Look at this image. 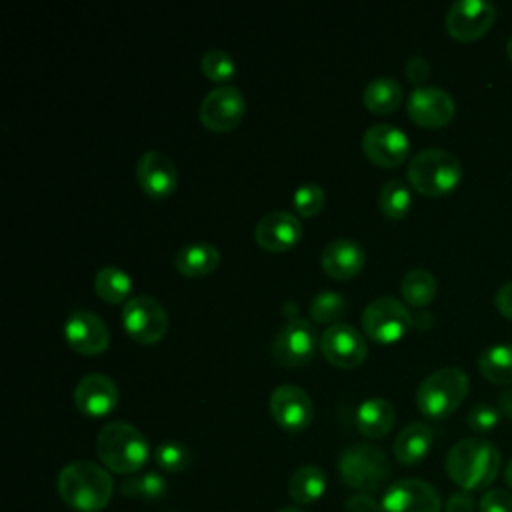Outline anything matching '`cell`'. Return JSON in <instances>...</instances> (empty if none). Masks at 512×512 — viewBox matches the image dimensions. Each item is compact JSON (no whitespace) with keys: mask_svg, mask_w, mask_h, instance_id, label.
Segmentation results:
<instances>
[{"mask_svg":"<svg viewBox=\"0 0 512 512\" xmlns=\"http://www.w3.org/2000/svg\"><path fill=\"white\" fill-rule=\"evenodd\" d=\"M408 182L422 196H446L462 180L460 160L442 148H426L408 162Z\"/></svg>","mask_w":512,"mask_h":512,"instance_id":"277c9868","label":"cell"},{"mask_svg":"<svg viewBox=\"0 0 512 512\" xmlns=\"http://www.w3.org/2000/svg\"><path fill=\"white\" fill-rule=\"evenodd\" d=\"M498 420H500V412L494 406H490V404H476L466 414V424L474 432H480V434L494 430Z\"/></svg>","mask_w":512,"mask_h":512,"instance_id":"d590c367","label":"cell"},{"mask_svg":"<svg viewBox=\"0 0 512 512\" xmlns=\"http://www.w3.org/2000/svg\"><path fill=\"white\" fill-rule=\"evenodd\" d=\"M122 326L140 344H156L166 336L168 314L160 300L148 294L132 296L122 306Z\"/></svg>","mask_w":512,"mask_h":512,"instance_id":"ba28073f","label":"cell"},{"mask_svg":"<svg viewBox=\"0 0 512 512\" xmlns=\"http://www.w3.org/2000/svg\"><path fill=\"white\" fill-rule=\"evenodd\" d=\"M446 512H474V500L470 492L458 490L446 502Z\"/></svg>","mask_w":512,"mask_h":512,"instance_id":"60d3db41","label":"cell"},{"mask_svg":"<svg viewBox=\"0 0 512 512\" xmlns=\"http://www.w3.org/2000/svg\"><path fill=\"white\" fill-rule=\"evenodd\" d=\"M246 112L244 94L230 84H222L210 90L200 104V122L212 132L234 130Z\"/></svg>","mask_w":512,"mask_h":512,"instance_id":"30bf717a","label":"cell"},{"mask_svg":"<svg viewBox=\"0 0 512 512\" xmlns=\"http://www.w3.org/2000/svg\"><path fill=\"white\" fill-rule=\"evenodd\" d=\"M504 478H506L508 488L512 490V458L508 460V464H506V468H504Z\"/></svg>","mask_w":512,"mask_h":512,"instance_id":"ee69618b","label":"cell"},{"mask_svg":"<svg viewBox=\"0 0 512 512\" xmlns=\"http://www.w3.org/2000/svg\"><path fill=\"white\" fill-rule=\"evenodd\" d=\"M506 56H508L510 62H512V36L508 38V44H506Z\"/></svg>","mask_w":512,"mask_h":512,"instance_id":"f6af8a7d","label":"cell"},{"mask_svg":"<svg viewBox=\"0 0 512 512\" xmlns=\"http://www.w3.org/2000/svg\"><path fill=\"white\" fill-rule=\"evenodd\" d=\"M362 150L376 166L396 168L408 158L410 140L394 124H374L362 134Z\"/></svg>","mask_w":512,"mask_h":512,"instance_id":"9a60e30c","label":"cell"},{"mask_svg":"<svg viewBox=\"0 0 512 512\" xmlns=\"http://www.w3.org/2000/svg\"><path fill=\"white\" fill-rule=\"evenodd\" d=\"M400 290L410 306L426 308L434 300L438 284L432 272H428L426 268H414L404 274Z\"/></svg>","mask_w":512,"mask_h":512,"instance_id":"f1b7e54d","label":"cell"},{"mask_svg":"<svg viewBox=\"0 0 512 512\" xmlns=\"http://www.w3.org/2000/svg\"><path fill=\"white\" fill-rule=\"evenodd\" d=\"M434 440V432L424 422H410L404 426L394 440V456L398 462L412 466L424 460Z\"/></svg>","mask_w":512,"mask_h":512,"instance_id":"cb8c5ba5","label":"cell"},{"mask_svg":"<svg viewBox=\"0 0 512 512\" xmlns=\"http://www.w3.org/2000/svg\"><path fill=\"white\" fill-rule=\"evenodd\" d=\"M404 74L412 84H422L430 76V62L424 56H410L406 60Z\"/></svg>","mask_w":512,"mask_h":512,"instance_id":"74e56055","label":"cell"},{"mask_svg":"<svg viewBox=\"0 0 512 512\" xmlns=\"http://www.w3.org/2000/svg\"><path fill=\"white\" fill-rule=\"evenodd\" d=\"M74 404L88 418H102L118 404V386L106 374H86L74 388Z\"/></svg>","mask_w":512,"mask_h":512,"instance_id":"d6986e66","label":"cell"},{"mask_svg":"<svg viewBox=\"0 0 512 512\" xmlns=\"http://www.w3.org/2000/svg\"><path fill=\"white\" fill-rule=\"evenodd\" d=\"M494 304H496V310H498L504 318L512 320V280L506 282V284H502V286L498 288V292H496V296H494Z\"/></svg>","mask_w":512,"mask_h":512,"instance_id":"ab89813d","label":"cell"},{"mask_svg":"<svg viewBox=\"0 0 512 512\" xmlns=\"http://www.w3.org/2000/svg\"><path fill=\"white\" fill-rule=\"evenodd\" d=\"M480 512H512V494L502 488H492L480 498Z\"/></svg>","mask_w":512,"mask_h":512,"instance_id":"8d00e7d4","label":"cell"},{"mask_svg":"<svg viewBox=\"0 0 512 512\" xmlns=\"http://www.w3.org/2000/svg\"><path fill=\"white\" fill-rule=\"evenodd\" d=\"M320 348V336L312 322L296 316L282 324L272 342V358L282 366L308 364Z\"/></svg>","mask_w":512,"mask_h":512,"instance_id":"9c48e42d","label":"cell"},{"mask_svg":"<svg viewBox=\"0 0 512 512\" xmlns=\"http://www.w3.org/2000/svg\"><path fill=\"white\" fill-rule=\"evenodd\" d=\"M268 408L274 422L288 432L308 428L314 418V402L310 394L296 384L276 386L268 398Z\"/></svg>","mask_w":512,"mask_h":512,"instance_id":"8fae6325","label":"cell"},{"mask_svg":"<svg viewBox=\"0 0 512 512\" xmlns=\"http://www.w3.org/2000/svg\"><path fill=\"white\" fill-rule=\"evenodd\" d=\"M64 338L82 356H98L110 346L106 322L90 310H74L64 322Z\"/></svg>","mask_w":512,"mask_h":512,"instance_id":"2e32d148","label":"cell"},{"mask_svg":"<svg viewBox=\"0 0 512 512\" xmlns=\"http://www.w3.org/2000/svg\"><path fill=\"white\" fill-rule=\"evenodd\" d=\"M468 388L470 382L462 368H438L436 372L428 374L416 390L418 410L430 420L448 418L464 402Z\"/></svg>","mask_w":512,"mask_h":512,"instance_id":"5b68a950","label":"cell"},{"mask_svg":"<svg viewBox=\"0 0 512 512\" xmlns=\"http://www.w3.org/2000/svg\"><path fill=\"white\" fill-rule=\"evenodd\" d=\"M94 292L108 304H120L130 300L132 278L118 266H104L94 276Z\"/></svg>","mask_w":512,"mask_h":512,"instance_id":"83f0119b","label":"cell"},{"mask_svg":"<svg viewBox=\"0 0 512 512\" xmlns=\"http://www.w3.org/2000/svg\"><path fill=\"white\" fill-rule=\"evenodd\" d=\"M276 512H304V510L294 508V506H286V508H280V510H276Z\"/></svg>","mask_w":512,"mask_h":512,"instance_id":"bcb514c9","label":"cell"},{"mask_svg":"<svg viewBox=\"0 0 512 512\" xmlns=\"http://www.w3.org/2000/svg\"><path fill=\"white\" fill-rule=\"evenodd\" d=\"M148 442L144 434L122 420L108 422L96 436V454L100 462L118 474H134L148 460Z\"/></svg>","mask_w":512,"mask_h":512,"instance_id":"3957f363","label":"cell"},{"mask_svg":"<svg viewBox=\"0 0 512 512\" xmlns=\"http://www.w3.org/2000/svg\"><path fill=\"white\" fill-rule=\"evenodd\" d=\"M412 328V312L394 296H378L362 312L364 334L378 344H394Z\"/></svg>","mask_w":512,"mask_h":512,"instance_id":"52a82bcc","label":"cell"},{"mask_svg":"<svg viewBox=\"0 0 512 512\" xmlns=\"http://www.w3.org/2000/svg\"><path fill=\"white\" fill-rule=\"evenodd\" d=\"M498 408L500 412L512 420V388L510 390H504L500 396H498Z\"/></svg>","mask_w":512,"mask_h":512,"instance_id":"7bdbcfd3","label":"cell"},{"mask_svg":"<svg viewBox=\"0 0 512 512\" xmlns=\"http://www.w3.org/2000/svg\"><path fill=\"white\" fill-rule=\"evenodd\" d=\"M396 420L394 406L380 396L366 398L356 410V428L366 438H382L386 436Z\"/></svg>","mask_w":512,"mask_h":512,"instance_id":"603a6c76","label":"cell"},{"mask_svg":"<svg viewBox=\"0 0 512 512\" xmlns=\"http://www.w3.org/2000/svg\"><path fill=\"white\" fill-rule=\"evenodd\" d=\"M366 262L364 248L354 238H334L322 250V270L336 280L354 278Z\"/></svg>","mask_w":512,"mask_h":512,"instance_id":"44dd1931","label":"cell"},{"mask_svg":"<svg viewBox=\"0 0 512 512\" xmlns=\"http://www.w3.org/2000/svg\"><path fill=\"white\" fill-rule=\"evenodd\" d=\"M496 20V8L484 0H458L446 12V30L458 42L482 38Z\"/></svg>","mask_w":512,"mask_h":512,"instance_id":"7c38bea8","label":"cell"},{"mask_svg":"<svg viewBox=\"0 0 512 512\" xmlns=\"http://www.w3.org/2000/svg\"><path fill=\"white\" fill-rule=\"evenodd\" d=\"M154 458H156V464L164 472H182L190 464L188 448L176 440H168V442L160 444L154 452Z\"/></svg>","mask_w":512,"mask_h":512,"instance_id":"e575fe53","label":"cell"},{"mask_svg":"<svg viewBox=\"0 0 512 512\" xmlns=\"http://www.w3.org/2000/svg\"><path fill=\"white\" fill-rule=\"evenodd\" d=\"M378 206H380L382 214L392 218V220L404 218L408 214L410 206H412V192H410L408 184L404 180H400V178L388 180L380 188Z\"/></svg>","mask_w":512,"mask_h":512,"instance_id":"f546056e","label":"cell"},{"mask_svg":"<svg viewBox=\"0 0 512 512\" xmlns=\"http://www.w3.org/2000/svg\"><path fill=\"white\" fill-rule=\"evenodd\" d=\"M200 66H202L204 76L212 82H228L236 74V64H234L232 56L220 48L206 50L202 54Z\"/></svg>","mask_w":512,"mask_h":512,"instance_id":"d6a6232c","label":"cell"},{"mask_svg":"<svg viewBox=\"0 0 512 512\" xmlns=\"http://www.w3.org/2000/svg\"><path fill=\"white\" fill-rule=\"evenodd\" d=\"M440 508V494L432 484L420 478L394 482L380 500V512H440Z\"/></svg>","mask_w":512,"mask_h":512,"instance_id":"5bb4252c","label":"cell"},{"mask_svg":"<svg viewBox=\"0 0 512 512\" xmlns=\"http://www.w3.org/2000/svg\"><path fill=\"white\" fill-rule=\"evenodd\" d=\"M502 466L498 448L484 438H462L446 454L450 480L466 492L490 486Z\"/></svg>","mask_w":512,"mask_h":512,"instance_id":"6da1fadb","label":"cell"},{"mask_svg":"<svg viewBox=\"0 0 512 512\" xmlns=\"http://www.w3.org/2000/svg\"><path fill=\"white\" fill-rule=\"evenodd\" d=\"M478 370L492 384L512 386V346L494 344L484 348L478 356Z\"/></svg>","mask_w":512,"mask_h":512,"instance_id":"4316f807","label":"cell"},{"mask_svg":"<svg viewBox=\"0 0 512 512\" xmlns=\"http://www.w3.org/2000/svg\"><path fill=\"white\" fill-rule=\"evenodd\" d=\"M326 490V476L318 466L304 464L292 472L288 480V494L296 504H312Z\"/></svg>","mask_w":512,"mask_h":512,"instance_id":"484cf974","label":"cell"},{"mask_svg":"<svg viewBox=\"0 0 512 512\" xmlns=\"http://www.w3.org/2000/svg\"><path fill=\"white\" fill-rule=\"evenodd\" d=\"M434 322V316L426 310H418L416 314H412V326H416L418 330H428Z\"/></svg>","mask_w":512,"mask_h":512,"instance_id":"b9f144b4","label":"cell"},{"mask_svg":"<svg viewBox=\"0 0 512 512\" xmlns=\"http://www.w3.org/2000/svg\"><path fill=\"white\" fill-rule=\"evenodd\" d=\"M302 238L300 218L288 210H272L264 214L256 228L254 240L268 252H286Z\"/></svg>","mask_w":512,"mask_h":512,"instance_id":"ac0fdd59","label":"cell"},{"mask_svg":"<svg viewBox=\"0 0 512 512\" xmlns=\"http://www.w3.org/2000/svg\"><path fill=\"white\" fill-rule=\"evenodd\" d=\"M406 110L410 120L418 126L442 128L454 118L456 104L452 96L438 86H416L406 100Z\"/></svg>","mask_w":512,"mask_h":512,"instance_id":"e0dca14e","label":"cell"},{"mask_svg":"<svg viewBox=\"0 0 512 512\" xmlns=\"http://www.w3.org/2000/svg\"><path fill=\"white\" fill-rule=\"evenodd\" d=\"M120 492L134 500H156L164 496L166 480L156 472H144L124 480Z\"/></svg>","mask_w":512,"mask_h":512,"instance_id":"1f68e13d","label":"cell"},{"mask_svg":"<svg viewBox=\"0 0 512 512\" xmlns=\"http://www.w3.org/2000/svg\"><path fill=\"white\" fill-rule=\"evenodd\" d=\"M56 486L64 504L78 512H98L106 508L114 492V482L108 470L90 460H78L64 466Z\"/></svg>","mask_w":512,"mask_h":512,"instance_id":"7a4b0ae2","label":"cell"},{"mask_svg":"<svg viewBox=\"0 0 512 512\" xmlns=\"http://www.w3.org/2000/svg\"><path fill=\"white\" fill-rule=\"evenodd\" d=\"M338 470L344 484L360 492L380 490L392 474L390 460L384 450L368 442L348 446L338 460Z\"/></svg>","mask_w":512,"mask_h":512,"instance_id":"8992f818","label":"cell"},{"mask_svg":"<svg viewBox=\"0 0 512 512\" xmlns=\"http://www.w3.org/2000/svg\"><path fill=\"white\" fill-rule=\"evenodd\" d=\"M404 98V90L398 80L390 76L372 78L362 90L364 106L374 114H390L394 112Z\"/></svg>","mask_w":512,"mask_h":512,"instance_id":"d4e9b609","label":"cell"},{"mask_svg":"<svg viewBox=\"0 0 512 512\" xmlns=\"http://www.w3.org/2000/svg\"><path fill=\"white\" fill-rule=\"evenodd\" d=\"M324 202H326V194H324V188L314 184V182H308V184H302L294 190V196H292V206L294 210L304 216V218H310V216H316L322 208H324Z\"/></svg>","mask_w":512,"mask_h":512,"instance_id":"836d02e7","label":"cell"},{"mask_svg":"<svg viewBox=\"0 0 512 512\" xmlns=\"http://www.w3.org/2000/svg\"><path fill=\"white\" fill-rule=\"evenodd\" d=\"M348 302L340 292H320L310 302V318L318 324H338L346 314Z\"/></svg>","mask_w":512,"mask_h":512,"instance_id":"4dcf8cb0","label":"cell"},{"mask_svg":"<svg viewBox=\"0 0 512 512\" xmlns=\"http://www.w3.org/2000/svg\"><path fill=\"white\" fill-rule=\"evenodd\" d=\"M320 352L330 364L344 370H352L366 360L368 348L364 336L354 326L338 322L322 332Z\"/></svg>","mask_w":512,"mask_h":512,"instance_id":"4fadbf2b","label":"cell"},{"mask_svg":"<svg viewBox=\"0 0 512 512\" xmlns=\"http://www.w3.org/2000/svg\"><path fill=\"white\" fill-rule=\"evenodd\" d=\"M346 512H380V502L366 492H360L346 500Z\"/></svg>","mask_w":512,"mask_h":512,"instance_id":"f35d334b","label":"cell"},{"mask_svg":"<svg viewBox=\"0 0 512 512\" xmlns=\"http://www.w3.org/2000/svg\"><path fill=\"white\" fill-rule=\"evenodd\" d=\"M136 180L150 198H166L176 190L178 170L170 156L160 150H148L138 158Z\"/></svg>","mask_w":512,"mask_h":512,"instance_id":"ffe728a7","label":"cell"},{"mask_svg":"<svg viewBox=\"0 0 512 512\" xmlns=\"http://www.w3.org/2000/svg\"><path fill=\"white\" fill-rule=\"evenodd\" d=\"M220 264V250L210 242H190L174 256V268L182 276L200 278L212 274Z\"/></svg>","mask_w":512,"mask_h":512,"instance_id":"7402d4cb","label":"cell"}]
</instances>
